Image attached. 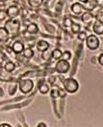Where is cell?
<instances>
[{"mask_svg":"<svg viewBox=\"0 0 103 127\" xmlns=\"http://www.w3.org/2000/svg\"><path fill=\"white\" fill-rule=\"evenodd\" d=\"M20 21L16 19H10L4 24V28L8 31L10 35H16L20 31Z\"/></svg>","mask_w":103,"mask_h":127,"instance_id":"6da1fadb","label":"cell"},{"mask_svg":"<svg viewBox=\"0 0 103 127\" xmlns=\"http://www.w3.org/2000/svg\"><path fill=\"white\" fill-rule=\"evenodd\" d=\"M63 85H64V89L69 93H75L79 88V84L74 78L66 79L63 83Z\"/></svg>","mask_w":103,"mask_h":127,"instance_id":"7a4b0ae2","label":"cell"},{"mask_svg":"<svg viewBox=\"0 0 103 127\" xmlns=\"http://www.w3.org/2000/svg\"><path fill=\"white\" fill-rule=\"evenodd\" d=\"M19 91L23 94H28L34 89V82L30 79H23L20 80L18 84Z\"/></svg>","mask_w":103,"mask_h":127,"instance_id":"3957f363","label":"cell"},{"mask_svg":"<svg viewBox=\"0 0 103 127\" xmlns=\"http://www.w3.org/2000/svg\"><path fill=\"white\" fill-rule=\"evenodd\" d=\"M70 69V64L69 62V60H65V59H59V61H57V63L55 65V71L59 74H66L69 71Z\"/></svg>","mask_w":103,"mask_h":127,"instance_id":"277c9868","label":"cell"},{"mask_svg":"<svg viewBox=\"0 0 103 127\" xmlns=\"http://www.w3.org/2000/svg\"><path fill=\"white\" fill-rule=\"evenodd\" d=\"M86 45H87L89 50L95 51L99 48L100 42H99V39L97 38V36L91 34V35L87 36V38H86Z\"/></svg>","mask_w":103,"mask_h":127,"instance_id":"5b68a950","label":"cell"},{"mask_svg":"<svg viewBox=\"0 0 103 127\" xmlns=\"http://www.w3.org/2000/svg\"><path fill=\"white\" fill-rule=\"evenodd\" d=\"M20 14V9L17 5H11L6 10V15L10 19H17Z\"/></svg>","mask_w":103,"mask_h":127,"instance_id":"8992f818","label":"cell"},{"mask_svg":"<svg viewBox=\"0 0 103 127\" xmlns=\"http://www.w3.org/2000/svg\"><path fill=\"white\" fill-rule=\"evenodd\" d=\"M70 11H71L72 14H74V15H76V16H79V15L82 14L83 12L87 11V9H86L85 6H83L82 3H80V2H75V3H73L71 6H70Z\"/></svg>","mask_w":103,"mask_h":127,"instance_id":"52a82bcc","label":"cell"},{"mask_svg":"<svg viewBox=\"0 0 103 127\" xmlns=\"http://www.w3.org/2000/svg\"><path fill=\"white\" fill-rule=\"evenodd\" d=\"M24 49H25L24 48V44L22 42H20V41H16V42H14V44L12 45V51L16 53V54H20V53H22Z\"/></svg>","mask_w":103,"mask_h":127,"instance_id":"ba28073f","label":"cell"},{"mask_svg":"<svg viewBox=\"0 0 103 127\" xmlns=\"http://www.w3.org/2000/svg\"><path fill=\"white\" fill-rule=\"evenodd\" d=\"M81 21L85 24H90L93 21V15L89 11H85L81 15Z\"/></svg>","mask_w":103,"mask_h":127,"instance_id":"9c48e42d","label":"cell"},{"mask_svg":"<svg viewBox=\"0 0 103 127\" xmlns=\"http://www.w3.org/2000/svg\"><path fill=\"white\" fill-rule=\"evenodd\" d=\"M93 30L94 32V34L98 35H102L103 34V23L102 21H96L93 25Z\"/></svg>","mask_w":103,"mask_h":127,"instance_id":"30bf717a","label":"cell"},{"mask_svg":"<svg viewBox=\"0 0 103 127\" xmlns=\"http://www.w3.org/2000/svg\"><path fill=\"white\" fill-rule=\"evenodd\" d=\"M36 46H37V50L39 52H41V53H43L44 51L48 50L49 47H50L49 43L47 42V41H45V40H40V41H38Z\"/></svg>","mask_w":103,"mask_h":127,"instance_id":"8fae6325","label":"cell"},{"mask_svg":"<svg viewBox=\"0 0 103 127\" xmlns=\"http://www.w3.org/2000/svg\"><path fill=\"white\" fill-rule=\"evenodd\" d=\"M10 39V34L4 27H0V43H7Z\"/></svg>","mask_w":103,"mask_h":127,"instance_id":"7c38bea8","label":"cell"},{"mask_svg":"<svg viewBox=\"0 0 103 127\" xmlns=\"http://www.w3.org/2000/svg\"><path fill=\"white\" fill-rule=\"evenodd\" d=\"M26 31L28 33H30V34H37L39 32V26L35 22L28 23L27 26H26Z\"/></svg>","mask_w":103,"mask_h":127,"instance_id":"4fadbf2b","label":"cell"},{"mask_svg":"<svg viewBox=\"0 0 103 127\" xmlns=\"http://www.w3.org/2000/svg\"><path fill=\"white\" fill-rule=\"evenodd\" d=\"M28 1V4L29 6L31 7L32 9H38L41 7L42 3H43V0H27Z\"/></svg>","mask_w":103,"mask_h":127,"instance_id":"5bb4252c","label":"cell"},{"mask_svg":"<svg viewBox=\"0 0 103 127\" xmlns=\"http://www.w3.org/2000/svg\"><path fill=\"white\" fill-rule=\"evenodd\" d=\"M4 69L8 73H12V72H14L16 70V64L14 63L13 61H7L4 65Z\"/></svg>","mask_w":103,"mask_h":127,"instance_id":"9a60e30c","label":"cell"},{"mask_svg":"<svg viewBox=\"0 0 103 127\" xmlns=\"http://www.w3.org/2000/svg\"><path fill=\"white\" fill-rule=\"evenodd\" d=\"M39 90H40V92L41 94H47L49 92V90H50V87L47 84L42 83V84L39 85Z\"/></svg>","mask_w":103,"mask_h":127,"instance_id":"2e32d148","label":"cell"},{"mask_svg":"<svg viewBox=\"0 0 103 127\" xmlns=\"http://www.w3.org/2000/svg\"><path fill=\"white\" fill-rule=\"evenodd\" d=\"M22 53H23V56H24L25 58H27V59H30V58H32V57L34 56V51L32 50L31 48L24 49Z\"/></svg>","mask_w":103,"mask_h":127,"instance_id":"e0dca14e","label":"cell"},{"mask_svg":"<svg viewBox=\"0 0 103 127\" xmlns=\"http://www.w3.org/2000/svg\"><path fill=\"white\" fill-rule=\"evenodd\" d=\"M62 53L63 52L59 49H55L53 52L51 53V57L53 59H56V60H59L62 58Z\"/></svg>","mask_w":103,"mask_h":127,"instance_id":"ac0fdd59","label":"cell"},{"mask_svg":"<svg viewBox=\"0 0 103 127\" xmlns=\"http://www.w3.org/2000/svg\"><path fill=\"white\" fill-rule=\"evenodd\" d=\"M70 28H71V32L73 34H78L81 31V25L79 23H76V22H72Z\"/></svg>","mask_w":103,"mask_h":127,"instance_id":"d6986e66","label":"cell"},{"mask_svg":"<svg viewBox=\"0 0 103 127\" xmlns=\"http://www.w3.org/2000/svg\"><path fill=\"white\" fill-rule=\"evenodd\" d=\"M71 24H72V21L71 19H69V18H66L64 20V21H63V25H64L65 28H69L71 26Z\"/></svg>","mask_w":103,"mask_h":127,"instance_id":"ffe728a7","label":"cell"},{"mask_svg":"<svg viewBox=\"0 0 103 127\" xmlns=\"http://www.w3.org/2000/svg\"><path fill=\"white\" fill-rule=\"evenodd\" d=\"M62 58L65 60H70L71 58V53L69 51H66L62 53Z\"/></svg>","mask_w":103,"mask_h":127,"instance_id":"44dd1931","label":"cell"},{"mask_svg":"<svg viewBox=\"0 0 103 127\" xmlns=\"http://www.w3.org/2000/svg\"><path fill=\"white\" fill-rule=\"evenodd\" d=\"M87 33L85 31H80L79 33H78V35H77V38H78V40L79 41H85L86 40V38H87Z\"/></svg>","mask_w":103,"mask_h":127,"instance_id":"7402d4cb","label":"cell"},{"mask_svg":"<svg viewBox=\"0 0 103 127\" xmlns=\"http://www.w3.org/2000/svg\"><path fill=\"white\" fill-rule=\"evenodd\" d=\"M58 95H59V97L64 98V97H66V95H67V91L64 88H59L58 89Z\"/></svg>","mask_w":103,"mask_h":127,"instance_id":"603a6c76","label":"cell"},{"mask_svg":"<svg viewBox=\"0 0 103 127\" xmlns=\"http://www.w3.org/2000/svg\"><path fill=\"white\" fill-rule=\"evenodd\" d=\"M41 57H42L44 60H49V58H51V53H46V51H44L43 53H42V55H41Z\"/></svg>","mask_w":103,"mask_h":127,"instance_id":"cb8c5ba5","label":"cell"},{"mask_svg":"<svg viewBox=\"0 0 103 127\" xmlns=\"http://www.w3.org/2000/svg\"><path fill=\"white\" fill-rule=\"evenodd\" d=\"M50 96L52 98H58L59 95H58V89H52L51 92H50Z\"/></svg>","mask_w":103,"mask_h":127,"instance_id":"d4e9b609","label":"cell"},{"mask_svg":"<svg viewBox=\"0 0 103 127\" xmlns=\"http://www.w3.org/2000/svg\"><path fill=\"white\" fill-rule=\"evenodd\" d=\"M16 88H17V85H13V86L11 85L10 89H9L10 95H13V94H15V92H16Z\"/></svg>","mask_w":103,"mask_h":127,"instance_id":"484cf974","label":"cell"},{"mask_svg":"<svg viewBox=\"0 0 103 127\" xmlns=\"http://www.w3.org/2000/svg\"><path fill=\"white\" fill-rule=\"evenodd\" d=\"M7 15H6V12L5 11H0V21H4L6 19Z\"/></svg>","mask_w":103,"mask_h":127,"instance_id":"4316f807","label":"cell"},{"mask_svg":"<svg viewBox=\"0 0 103 127\" xmlns=\"http://www.w3.org/2000/svg\"><path fill=\"white\" fill-rule=\"evenodd\" d=\"M98 63L100 64V66H103V53H100L98 56Z\"/></svg>","mask_w":103,"mask_h":127,"instance_id":"83f0119b","label":"cell"},{"mask_svg":"<svg viewBox=\"0 0 103 127\" xmlns=\"http://www.w3.org/2000/svg\"><path fill=\"white\" fill-rule=\"evenodd\" d=\"M48 82H49L51 85H53V83L55 82V78H54V77H52V78H49V79H48Z\"/></svg>","mask_w":103,"mask_h":127,"instance_id":"f1b7e54d","label":"cell"},{"mask_svg":"<svg viewBox=\"0 0 103 127\" xmlns=\"http://www.w3.org/2000/svg\"><path fill=\"white\" fill-rule=\"evenodd\" d=\"M0 127H11V125L9 123H1Z\"/></svg>","mask_w":103,"mask_h":127,"instance_id":"f546056e","label":"cell"},{"mask_svg":"<svg viewBox=\"0 0 103 127\" xmlns=\"http://www.w3.org/2000/svg\"><path fill=\"white\" fill-rule=\"evenodd\" d=\"M38 127H46V124L44 123V122H40L38 125H37Z\"/></svg>","mask_w":103,"mask_h":127,"instance_id":"4dcf8cb0","label":"cell"},{"mask_svg":"<svg viewBox=\"0 0 103 127\" xmlns=\"http://www.w3.org/2000/svg\"><path fill=\"white\" fill-rule=\"evenodd\" d=\"M77 1L80 2V3H82V4H86V3H88L89 0H77Z\"/></svg>","mask_w":103,"mask_h":127,"instance_id":"1f68e13d","label":"cell"}]
</instances>
